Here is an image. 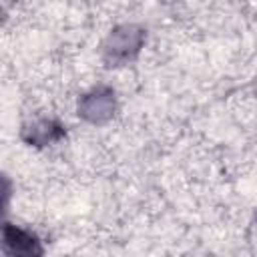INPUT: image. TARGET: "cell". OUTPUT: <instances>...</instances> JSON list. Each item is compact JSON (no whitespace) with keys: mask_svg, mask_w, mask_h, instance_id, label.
I'll list each match as a JSON object with an SVG mask.
<instances>
[{"mask_svg":"<svg viewBox=\"0 0 257 257\" xmlns=\"http://www.w3.org/2000/svg\"><path fill=\"white\" fill-rule=\"evenodd\" d=\"M143 40H145V30L135 24H122L114 28L108 34L104 48H102L104 60L108 62V66H118V64L133 60L137 52L141 50Z\"/></svg>","mask_w":257,"mask_h":257,"instance_id":"cell-1","label":"cell"},{"mask_svg":"<svg viewBox=\"0 0 257 257\" xmlns=\"http://www.w3.org/2000/svg\"><path fill=\"white\" fill-rule=\"evenodd\" d=\"M114 90L106 86H96L78 100V116L88 122L100 124L114 114Z\"/></svg>","mask_w":257,"mask_h":257,"instance_id":"cell-2","label":"cell"},{"mask_svg":"<svg viewBox=\"0 0 257 257\" xmlns=\"http://www.w3.org/2000/svg\"><path fill=\"white\" fill-rule=\"evenodd\" d=\"M4 249H6V253H12V255H38V253H42L40 241L32 233H28L20 227H14V225L4 227Z\"/></svg>","mask_w":257,"mask_h":257,"instance_id":"cell-3","label":"cell"},{"mask_svg":"<svg viewBox=\"0 0 257 257\" xmlns=\"http://www.w3.org/2000/svg\"><path fill=\"white\" fill-rule=\"evenodd\" d=\"M62 124H58L56 120L52 118H40V120H34L30 124H26L22 128V139L28 143V145H34V147H44L48 143H54L56 139L62 137Z\"/></svg>","mask_w":257,"mask_h":257,"instance_id":"cell-4","label":"cell"}]
</instances>
